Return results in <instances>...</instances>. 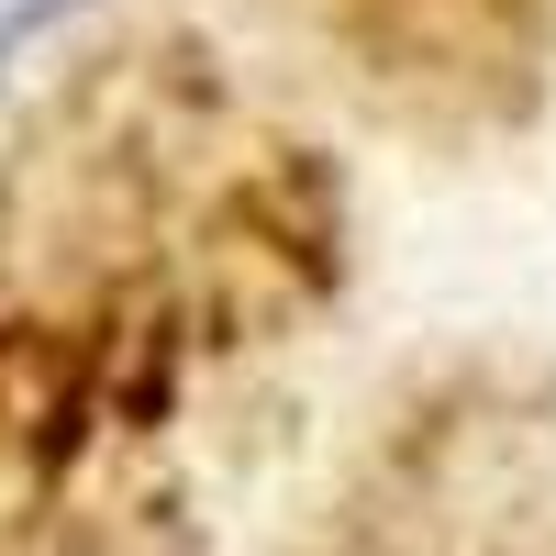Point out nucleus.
I'll list each match as a JSON object with an SVG mask.
<instances>
[{
	"label": "nucleus",
	"mask_w": 556,
	"mask_h": 556,
	"mask_svg": "<svg viewBox=\"0 0 556 556\" xmlns=\"http://www.w3.org/2000/svg\"><path fill=\"white\" fill-rule=\"evenodd\" d=\"M56 12H78V0H0V56H23V45L56 23Z\"/></svg>",
	"instance_id": "obj_1"
}]
</instances>
